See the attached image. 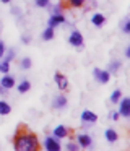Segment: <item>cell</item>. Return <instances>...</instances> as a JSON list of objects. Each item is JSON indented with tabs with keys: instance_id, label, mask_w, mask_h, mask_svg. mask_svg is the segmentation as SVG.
I'll use <instances>...</instances> for the list:
<instances>
[{
	"instance_id": "cell-9",
	"label": "cell",
	"mask_w": 130,
	"mask_h": 151,
	"mask_svg": "<svg viewBox=\"0 0 130 151\" xmlns=\"http://www.w3.org/2000/svg\"><path fill=\"white\" fill-rule=\"evenodd\" d=\"M81 120H83L84 124H94V122L98 120V115L94 114V112H91V111H83V114H81Z\"/></svg>"
},
{
	"instance_id": "cell-20",
	"label": "cell",
	"mask_w": 130,
	"mask_h": 151,
	"mask_svg": "<svg viewBox=\"0 0 130 151\" xmlns=\"http://www.w3.org/2000/svg\"><path fill=\"white\" fill-rule=\"evenodd\" d=\"M8 70H10V62L8 60H2L0 62V72L5 75V73H8Z\"/></svg>"
},
{
	"instance_id": "cell-16",
	"label": "cell",
	"mask_w": 130,
	"mask_h": 151,
	"mask_svg": "<svg viewBox=\"0 0 130 151\" xmlns=\"http://www.w3.org/2000/svg\"><path fill=\"white\" fill-rule=\"evenodd\" d=\"M29 89H31V83L28 81V80H25V81H21L18 85V91L21 93V94H25V93H28Z\"/></svg>"
},
{
	"instance_id": "cell-2",
	"label": "cell",
	"mask_w": 130,
	"mask_h": 151,
	"mask_svg": "<svg viewBox=\"0 0 130 151\" xmlns=\"http://www.w3.org/2000/svg\"><path fill=\"white\" fill-rule=\"evenodd\" d=\"M93 73H94V78L98 80L99 83H109V78H110V73L107 72V70H101V68H94L93 70Z\"/></svg>"
},
{
	"instance_id": "cell-19",
	"label": "cell",
	"mask_w": 130,
	"mask_h": 151,
	"mask_svg": "<svg viewBox=\"0 0 130 151\" xmlns=\"http://www.w3.org/2000/svg\"><path fill=\"white\" fill-rule=\"evenodd\" d=\"M119 68H120V62H119V60H114V62H110V65H109V73L110 72L117 73V72H119Z\"/></svg>"
},
{
	"instance_id": "cell-23",
	"label": "cell",
	"mask_w": 130,
	"mask_h": 151,
	"mask_svg": "<svg viewBox=\"0 0 130 151\" xmlns=\"http://www.w3.org/2000/svg\"><path fill=\"white\" fill-rule=\"evenodd\" d=\"M38 7H47L49 5V0H34Z\"/></svg>"
},
{
	"instance_id": "cell-3",
	"label": "cell",
	"mask_w": 130,
	"mask_h": 151,
	"mask_svg": "<svg viewBox=\"0 0 130 151\" xmlns=\"http://www.w3.org/2000/svg\"><path fill=\"white\" fill-rule=\"evenodd\" d=\"M62 23H65L64 15L62 13H52L51 18H49V21H47V26L49 28H55V26H58V24H62Z\"/></svg>"
},
{
	"instance_id": "cell-15",
	"label": "cell",
	"mask_w": 130,
	"mask_h": 151,
	"mask_svg": "<svg viewBox=\"0 0 130 151\" xmlns=\"http://www.w3.org/2000/svg\"><path fill=\"white\" fill-rule=\"evenodd\" d=\"M12 112V107L6 101H0V115H8Z\"/></svg>"
},
{
	"instance_id": "cell-7",
	"label": "cell",
	"mask_w": 130,
	"mask_h": 151,
	"mask_svg": "<svg viewBox=\"0 0 130 151\" xmlns=\"http://www.w3.org/2000/svg\"><path fill=\"white\" fill-rule=\"evenodd\" d=\"M0 86H2L3 89H12L13 86H15V78H13L12 75H8V73H5V75L0 78Z\"/></svg>"
},
{
	"instance_id": "cell-25",
	"label": "cell",
	"mask_w": 130,
	"mask_h": 151,
	"mask_svg": "<svg viewBox=\"0 0 130 151\" xmlns=\"http://www.w3.org/2000/svg\"><path fill=\"white\" fill-rule=\"evenodd\" d=\"M124 33H125V34H129V33H130V21H129V20H127L125 23H124Z\"/></svg>"
},
{
	"instance_id": "cell-22",
	"label": "cell",
	"mask_w": 130,
	"mask_h": 151,
	"mask_svg": "<svg viewBox=\"0 0 130 151\" xmlns=\"http://www.w3.org/2000/svg\"><path fill=\"white\" fill-rule=\"evenodd\" d=\"M68 4L72 5V7H83L84 5V0H68Z\"/></svg>"
},
{
	"instance_id": "cell-28",
	"label": "cell",
	"mask_w": 130,
	"mask_h": 151,
	"mask_svg": "<svg viewBox=\"0 0 130 151\" xmlns=\"http://www.w3.org/2000/svg\"><path fill=\"white\" fill-rule=\"evenodd\" d=\"M13 57H15V54H13V50H10V52H8V55H6V59H5V60H8V62H10V60H12Z\"/></svg>"
},
{
	"instance_id": "cell-33",
	"label": "cell",
	"mask_w": 130,
	"mask_h": 151,
	"mask_svg": "<svg viewBox=\"0 0 130 151\" xmlns=\"http://www.w3.org/2000/svg\"><path fill=\"white\" fill-rule=\"evenodd\" d=\"M0 89H2V86H0Z\"/></svg>"
},
{
	"instance_id": "cell-27",
	"label": "cell",
	"mask_w": 130,
	"mask_h": 151,
	"mask_svg": "<svg viewBox=\"0 0 130 151\" xmlns=\"http://www.w3.org/2000/svg\"><path fill=\"white\" fill-rule=\"evenodd\" d=\"M3 54H5V46H3V42L0 41V59H2Z\"/></svg>"
},
{
	"instance_id": "cell-11",
	"label": "cell",
	"mask_w": 130,
	"mask_h": 151,
	"mask_svg": "<svg viewBox=\"0 0 130 151\" xmlns=\"http://www.w3.org/2000/svg\"><path fill=\"white\" fill-rule=\"evenodd\" d=\"M65 106H67V98H65L64 94H58L57 98L52 101V107L54 109H64Z\"/></svg>"
},
{
	"instance_id": "cell-13",
	"label": "cell",
	"mask_w": 130,
	"mask_h": 151,
	"mask_svg": "<svg viewBox=\"0 0 130 151\" xmlns=\"http://www.w3.org/2000/svg\"><path fill=\"white\" fill-rule=\"evenodd\" d=\"M104 21H106V18H104V15L103 13H94L93 17H91V23L94 24V26H103L104 24Z\"/></svg>"
},
{
	"instance_id": "cell-8",
	"label": "cell",
	"mask_w": 130,
	"mask_h": 151,
	"mask_svg": "<svg viewBox=\"0 0 130 151\" xmlns=\"http://www.w3.org/2000/svg\"><path fill=\"white\" fill-rule=\"evenodd\" d=\"M54 80H55V83H57V86H58V89H67L68 88V81H67V78H65L62 73H55L54 75Z\"/></svg>"
},
{
	"instance_id": "cell-30",
	"label": "cell",
	"mask_w": 130,
	"mask_h": 151,
	"mask_svg": "<svg viewBox=\"0 0 130 151\" xmlns=\"http://www.w3.org/2000/svg\"><path fill=\"white\" fill-rule=\"evenodd\" d=\"M125 57H130V47H127V49H125Z\"/></svg>"
},
{
	"instance_id": "cell-5",
	"label": "cell",
	"mask_w": 130,
	"mask_h": 151,
	"mask_svg": "<svg viewBox=\"0 0 130 151\" xmlns=\"http://www.w3.org/2000/svg\"><path fill=\"white\" fill-rule=\"evenodd\" d=\"M68 42H70L73 47H81L83 46V36H81V33H78V31H72L70 37H68Z\"/></svg>"
},
{
	"instance_id": "cell-26",
	"label": "cell",
	"mask_w": 130,
	"mask_h": 151,
	"mask_svg": "<svg viewBox=\"0 0 130 151\" xmlns=\"http://www.w3.org/2000/svg\"><path fill=\"white\" fill-rule=\"evenodd\" d=\"M110 117H112L114 122H117L120 119V114H119V112H112V114H110Z\"/></svg>"
},
{
	"instance_id": "cell-24",
	"label": "cell",
	"mask_w": 130,
	"mask_h": 151,
	"mask_svg": "<svg viewBox=\"0 0 130 151\" xmlns=\"http://www.w3.org/2000/svg\"><path fill=\"white\" fill-rule=\"evenodd\" d=\"M65 148H67V150H70V151H78V148H80V146H78V145H75V143H68Z\"/></svg>"
},
{
	"instance_id": "cell-4",
	"label": "cell",
	"mask_w": 130,
	"mask_h": 151,
	"mask_svg": "<svg viewBox=\"0 0 130 151\" xmlns=\"http://www.w3.org/2000/svg\"><path fill=\"white\" fill-rule=\"evenodd\" d=\"M44 148L47 151H60V143H58L55 138H52V137H47L46 138V141H44Z\"/></svg>"
},
{
	"instance_id": "cell-32",
	"label": "cell",
	"mask_w": 130,
	"mask_h": 151,
	"mask_svg": "<svg viewBox=\"0 0 130 151\" xmlns=\"http://www.w3.org/2000/svg\"><path fill=\"white\" fill-rule=\"evenodd\" d=\"M0 2H2V4H10L12 0H0Z\"/></svg>"
},
{
	"instance_id": "cell-18",
	"label": "cell",
	"mask_w": 130,
	"mask_h": 151,
	"mask_svg": "<svg viewBox=\"0 0 130 151\" xmlns=\"http://www.w3.org/2000/svg\"><path fill=\"white\" fill-rule=\"evenodd\" d=\"M120 99H122V91H120V89H116V91H112V94H110V102L117 104Z\"/></svg>"
},
{
	"instance_id": "cell-12",
	"label": "cell",
	"mask_w": 130,
	"mask_h": 151,
	"mask_svg": "<svg viewBox=\"0 0 130 151\" xmlns=\"http://www.w3.org/2000/svg\"><path fill=\"white\" fill-rule=\"evenodd\" d=\"M52 133H54L55 138H65L68 135V130L64 127V125H57V127L54 128V132H52Z\"/></svg>"
},
{
	"instance_id": "cell-1",
	"label": "cell",
	"mask_w": 130,
	"mask_h": 151,
	"mask_svg": "<svg viewBox=\"0 0 130 151\" xmlns=\"http://www.w3.org/2000/svg\"><path fill=\"white\" fill-rule=\"evenodd\" d=\"M15 150L16 151H38L39 150V140L34 133H18L15 137Z\"/></svg>"
},
{
	"instance_id": "cell-6",
	"label": "cell",
	"mask_w": 130,
	"mask_h": 151,
	"mask_svg": "<svg viewBox=\"0 0 130 151\" xmlns=\"http://www.w3.org/2000/svg\"><path fill=\"white\" fill-rule=\"evenodd\" d=\"M119 114L122 115V117H130V99H129V98H124V99H120Z\"/></svg>"
},
{
	"instance_id": "cell-10",
	"label": "cell",
	"mask_w": 130,
	"mask_h": 151,
	"mask_svg": "<svg viewBox=\"0 0 130 151\" xmlns=\"http://www.w3.org/2000/svg\"><path fill=\"white\" fill-rule=\"evenodd\" d=\"M77 140H78V145H80V146H83V148H91V137H90V135L80 133V135L77 137Z\"/></svg>"
},
{
	"instance_id": "cell-31",
	"label": "cell",
	"mask_w": 130,
	"mask_h": 151,
	"mask_svg": "<svg viewBox=\"0 0 130 151\" xmlns=\"http://www.w3.org/2000/svg\"><path fill=\"white\" fill-rule=\"evenodd\" d=\"M54 13H60V7H54Z\"/></svg>"
},
{
	"instance_id": "cell-14",
	"label": "cell",
	"mask_w": 130,
	"mask_h": 151,
	"mask_svg": "<svg viewBox=\"0 0 130 151\" xmlns=\"http://www.w3.org/2000/svg\"><path fill=\"white\" fill-rule=\"evenodd\" d=\"M104 135H106V138H107V141H109V143H114V141H117V138H119L117 132L112 130V128H107V130L104 132Z\"/></svg>"
},
{
	"instance_id": "cell-17",
	"label": "cell",
	"mask_w": 130,
	"mask_h": 151,
	"mask_svg": "<svg viewBox=\"0 0 130 151\" xmlns=\"http://www.w3.org/2000/svg\"><path fill=\"white\" fill-rule=\"evenodd\" d=\"M42 39L44 41H51V39H54V28H46L44 29V33H42Z\"/></svg>"
},
{
	"instance_id": "cell-21",
	"label": "cell",
	"mask_w": 130,
	"mask_h": 151,
	"mask_svg": "<svg viewBox=\"0 0 130 151\" xmlns=\"http://www.w3.org/2000/svg\"><path fill=\"white\" fill-rule=\"evenodd\" d=\"M31 65H32V62H31V59H29V57H25V59L21 60V68L23 70L31 68Z\"/></svg>"
},
{
	"instance_id": "cell-29",
	"label": "cell",
	"mask_w": 130,
	"mask_h": 151,
	"mask_svg": "<svg viewBox=\"0 0 130 151\" xmlns=\"http://www.w3.org/2000/svg\"><path fill=\"white\" fill-rule=\"evenodd\" d=\"M21 41H23L25 44H28L29 41H31V37H29V36H23V39H21Z\"/></svg>"
}]
</instances>
